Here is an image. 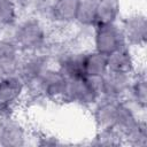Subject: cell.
I'll list each match as a JSON object with an SVG mask.
<instances>
[{"label":"cell","instance_id":"6da1fadb","mask_svg":"<svg viewBox=\"0 0 147 147\" xmlns=\"http://www.w3.org/2000/svg\"><path fill=\"white\" fill-rule=\"evenodd\" d=\"M48 37L46 22L36 15H29L18 20L11 28L10 33V38L22 54L41 51L49 40Z\"/></svg>","mask_w":147,"mask_h":147},{"label":"cell","instance_id":"7a4b0ae2","mask_svg":"<svg viewBox=\"0 0 147 147\" xmlns=\"http://www.w3.org/2000/svg\"><path fill=\"white\" fill-rule=\"evenodd\" d=\"M101 98V77H77L68 79L67 88L62 101L78 105L82 107H92Z\"/></svg>","mask_w":147,"mask_h":147},{"label":"cell","instance_id":"3957f363","mask_svg":"<svg viewBox=\"0 0 147 147\" xmlns=\"http://www.w3.org/2000/svg\"><path fill=\"white\" fill-rule=\"evenodd\" d=\"M67 77L56 67L51 65L28 90H33L37 95L41 98L62 101L67 88Z\"/></svg>","mask_w":147,"mask_h":147},{"label":"cell","instance_id":"277c9868","mask_svg":"<svg viewBox=\"0 0 147 147\" xmlns=\"http://www.w3.org/2000/svg\"><path fill=\"white\" fill-rule=\"evenodd\" d=\"M92 40L93 49L105 55H109L110 53L127 46L119 23L94 26L92 30Z\"/></svg>","mask_w":147,"mask_h":147},{"label":"cell","instance_id":"5b68a950","mask_svg":"<svg viewBox=\"0 0 147 147\" xmlns=\"http://www.w3.org/2000/svg\"><path fill=\"white\" fill-rule=\"evenodd\" d=\"M51 57L39 51L33 53H26L22 55L17 74L25 82L28 88L40 77V75L52 64Z\"/></svg>","mask_w":147,"mask_h":147},{"label":"cell","instance_id":"8992f818","mask_svg":"<svg viewBox=\"0 0 147 147\" xmlns=\"http://www.w3.org/2000/svg\"><path fill=\"white\" fill-rule=\"evenodd\" d=\"M126 45L131 48L144 47L147 39V18L144 13H133L118 22Z\"/></svg>","mask_w":147,"mask_h":147},{"label":"cell","instance_id":"52a82bcc","mask_svg":"<svg viewBox=\"0 0 147 147\" xmlns=\"http://www.w3.org/2000/svg\"><path fill=\"white\" fill-rule=\"evenodd\" d=\"M29 133L25 125L14 115L0 121V146L18 147L28 142Z\"/></svg>","mask_w":147,"mask_h":147},{"label":"cell","instance_id":"ba28073f","mask_svg":"<svg viewBox=\"0 0 147 147\" xmlns=\"http://www.w3.org/2000/svg\"><path fill=\"white\" fill-rule=\"evenodd\" d=\"M28 93V86L18 74L5 75L0 78V101L14 108Z\"/></svg>","mask_w":147,"mask_h":147},{"label":"cell","instance_id":"9c48e42d","mask_svg":"<svg viewBox=\"0 0 147 147\" xmlns=\"http://www.w3.org/2000/svg\"><path fill=\"white\" fill-rule=\"evenodd\" d=\"M119 100L101 96L92 106V117L98 130L115 129Z\"/></svg>","mask_w":147,"mask_h":147},{"label":"cell","instance_id":"30bf717a","mask_svg":"<svg viewBox=\"0 0 147 147\" xmlns=\"http://www.w3.org/2000/svg\"><path fill=\"white\" fill-rule=\"evenodd\" d=\"M78 5L79 0H52L46 20L61 28L76 24Z\"/></svg>","mask_w":147,"mask_h":147},{"label":"cell","instance_id":"8fae6325","mask_svg":"<svg viewBox=\"0 0 147 147\" xmlns=\"http://www.w3.org/2000/svg\"><path fill=\"white\" fill-rule=\"evenodd\" d=\"M132 75H123L107 71L101 77V96L124 100L127 96Z\"/></svg>","mask_w":147,"mask_h":147},{"label":"cell","instance_id":"7c38bea8","mask_svg":"<svg viewBox=\"0 0 147 147\" xmlns=\"http://www.w3.org/2000/svg\"><path fill=\"white\" fill-rule=\"evenodd\" d=\"M85 51L75 48H64L56 57V68L67 77V79L84 76L83 61Z\"/></svg>","mask_w":147,"mask_h":147},{"label":"cell","instance_id":"4fadbf2b","mask_svg":"<svg viewBox=\"0 0 147 147\" xmlns=\"http://www.w3.org/2000/svg\"><path fill=\"white\" fill-rule=\"evenodd\" d=\"M22 55L10 37L0 34V76L17 74Z\"/></svg>","mask_w":147,"mask_h":147},{"label":"cell","instance_id":"5bb4252c","mask_svg":"<svg viewBox=\"0 0 147 147\" xmlns=\"http://www.w3.org/2000/svg\"><path fill=\"white\" fill-rule=\"evenodd\" d=\"M107 67L108 71L123 75H133L139 70L133 48L129 46L119 48L107 55Z\"/></svg>","mask_w":147,"mask_h":147},{"label":"cell","instance_id":"9a60e30c","mask_svg":"<svg viewBox=\"0 0 147 147\" xmlns=\"http://www.w3.org/2000/svg\"><path fill=\"white\" fill-rule=\"evenodd\" d=\"M126 100H129L137 109L145 113L147 106V80L144 71L137 70L132 75Z\"/></svg>","mask_w":147,"mask_h":147},{"label":"cell","instance_id":"2e32d148","mask_svg":"<svg viewBox=\"0 0 147 147\" xmlns=\"http://www.w3.org/2000/svg\"><path fill=\"white\" fill-rule=\"evenodd\" d=\"M108 71L107 55L94 49L85 51L83 61V72L85 77L100 78Z\"/></svg>","mask_w":147,"mask_h":147},{"label":"cell","instance_id":"e0dca14e","mask_svg":"<svg viewBox=\"0 0 147 147\" xmlns=\"http://www.w3.org/2000/svg\"><path fill=\"white\" fill-rule=\"evenodd\" d=\"M121 16V0H98L95 25L118 23Z\"/></svg>","mask_w":147,"mask_h":147},{"label":"cell","instance_id":"ac0fdd59","mask_svg":"<svg viewBox=\"0 0 147 147\" xmlns=\"http://www.w3.org/2000/svg\"><path fill=\"white\" fill-rule=\"evenodd\" d=\"M20 20L18 0H0V33L11 29Z\"/></svg>","mask_w":147,"mask_h":147},{"label":"cell","instance_id":"d6986e66","mask_svg":"<svg viewBox=\"0 0 147 147\" xmlns=\"http://www.w3.org/2000/svg\"><path fill=\"white\" fill-rule=\"evenodd\" d=\"M98 0H79L76 24L83 29H93L95 25Z\"/></svg>","mask_w":147,"mask_h":147},{"label":"cell","instance_id":"ffe728a7","mask_svg":"<svg viewBox=\"0 0 147 147\" xmlns=\"http://www.w3.org/2000/svg\"><path fill=\"white\" fill-rule=\"evenodd\" d=\"M94 139L95 140L92 144H95V145L110 146V145H119V144H123L122 136L115 129L98 130L96 136L94 137Z\"/></svg>","mask_w":147,"mask_h":147},{"label":"cell","instance_id":"44dd1931","mask_svg":"<svg viewBox=\"0 0 147 147\" xmlns=\"http://www.w3.org/2000/svg\"><path fill=\"white\" fill-rule=\"evenodd\" d=\"M123 142H126L132 146H145L147 145V127L146 122H141L137 129H134L131 133H129L124 139Z\"/></svg>","mask_w":147,"mask_h":147},{"label":"cell","instance_id":"7402d4cb","mask_svg":"<svg viewBox=\"0 0 147 147\" xmlns=\"http://www.w3.org/2000/svg\"><path fill=\"white\" fill-rule=\"evenodd\" d=\"M37 144L40 146H55V145H61V141L59 140V138H56L53 134L40 133L37 137Z\"/></svg>","mask_w":147,"mask_h":147},{"label":"cell","instance_id":"603a6c76","mask_svg":"<svg viewBox=\"0 0 147 147\" xmlns=\"http://www.w3.org/2000/svg\"><path fill=\"white\" fill-rule=\"evenodd\" d=\"M15 109L14 107L9 106V105H6L3 102L0 101V121L9 117V116H13L15 114Z\"/></svg>","mask_w":147,"mask_h":147},{"label":"cell","instance_id":"cb8c5ba5","mask_svg":"<svg viewBox=\"0 0 147 147\" xmlns=\"http://www.w3.org/2000/svg\"><path fill=\"white\" fill-rule=\"evenodd\" d=\"M0 78H1V76H0Z\"/></svg>","mask_w":147,"mask_h":147}]
</instances>
